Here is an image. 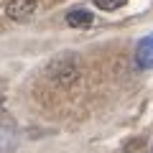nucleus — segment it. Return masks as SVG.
Here are the masks:
<instances>
[{"label":"nucleus","instance_id":"1","mask_svg":"<svg viewBox=\"0 0 153 153\" xmlns=\"http://www.w3.org/2000/svg\"><path fill=\"white\" fill-rule=\"evenodd\" d=\"M51 76H54L59 84L74 82V76H76V64H74V59H71V56H66V59L51 64Z\"/></svg>","mask_w":153,"mask_h":153},{"label":"nucleus","instance_id":"2","mask_svg":"<svg viewBox=\"0 0 153 153\" xmlns=\"http://www.w3.org/2000/svg\"><path fill=\"white\" fill-rule=\"evenodd\" d=\"M5 13L13 21H26L36 13V0H10L5 5Z\"/></svg>","mask_w":153,"mask_h":153},{"label":"nucleus","instance_id":"3","mask_svg":"<svg viewBox=\"0 0 153 153\" xmlns=\"http://www.w3.org/2000/svg\"><path fill=\"white\" fill-rule=\"evenodd\" d=\"M135 64L140 66V69H151V66H153V36L143 38L140 44H138V49H135Z\"/></svg>","mask_w":153,"mask_h":153},{"label":"nucleus","instance_id":"4","mask_svg":"<svg viewBox=\"0 0 153 153\" xmlns=\"http://www.w3.org/2000/svg\"><path fill=\"white\" fill-rule=\"evenodd\" d=\"M66 23H69L71 28H87V26H92V13L84 10V8L69 10L66 13Z\"/></svg>","mask_w":153,"mask_h":153},{"label":"nucleus","instance_id":"5","mask_svg":"<svg viewBox=\"0 0 153 153\" xmlns=\"http://www.w3.org/2000/svg\"><path fill=\"white\" fill-rule=\"evenodd\" d=\"M18 146V135L13 125H0V153H8Z\"/></svg>","mask_w":153,"mask_h":153},{"label":"nucleus","instance_id":"6","mask_svg":"<svg viewBox=\"0 0 153 153\" xmlns=\"http://www.w3.org/2000/svg\"><path fill=\"white\" fill-rule=\"evenodd\" d=\"M128 0H94V5L100 8V10H117V8H123Z\"/></svg>","mask_w":153,"mask_h":153},{"label":"nucleus","instance_id":"7","mask_svg":"<svg viewBox=\"0 0 153 153\" xmlns=\"http://www.w3.org/2000/svg\"><path fill=\"white\" fill-rule=\"evenodd\" d=\"M0 125H5V112H3V107H0Z\"/></svg>","mask_w":153,"mask_h":153}]
</instances>
